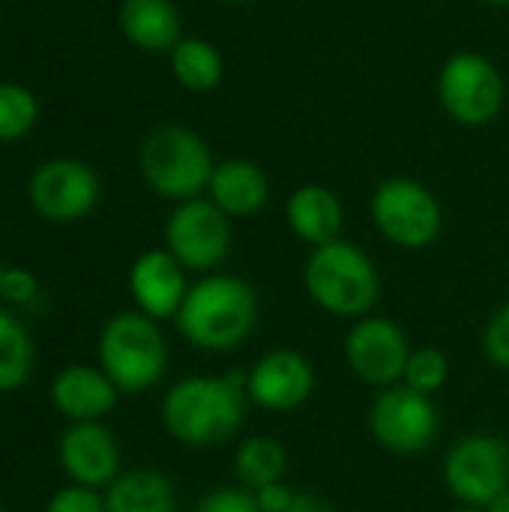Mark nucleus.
Segmentation results:
<instances>
[{"label": "nucleus", "mask_w": 509, "mask_h": 512, "mask_svg": "<svg viewBox=\"0 0 509 512\" xmlns=\"http://www.w3.org/2000/svg\"><path fill=\"white\" fill-rule=\"evenodd\" d=\"M246 414V375L183 378L162 399V426L186 447H219L237 435Z\"/></svg>", "instance_id": "nucleus-1"}, {"label": "nucleus", "mask_w": 509, "mask_h": 512, "mask_svg": "<svg viewBox=\"0 0 509 512\" xmlns=\"http://www.w3.org/2000/svg\"><path fill=\"white\" fill-rule=\"evenodd\" d=\"M174 321L189 345L225 354L252 336L258 321V294L240 276L207 273L189 285Z\"/></svg>", "instance_id": "nucleus-2"}, {"label": "nucleus", "mask_w": 509, "mask_h": 512, "mask_svg": "<svg viewBox=\"0 0 509 512\" xmlns=\"http://www.w3.org/2000/svg\"><path fill=\"white\" fill-rule=\"evenodd\" d=\"M303 285L318 309L348 321L369 315L381 297L378 267L360 246L342 237L309 252L303 267Z\"/></svg>", "instance_id": "nucleus-3"}, {"label": "nucleus", "mask_w": 509, "mask_h": 512, "mask_svg": "<svg viewBox=\"0 0 509 512\" xmlns=\"http://www.w3.org/2000/svg\"><path fill=\"white\" fill-rule=\"evenodd\" d=\"M216 159L210 144L189 126H159L138 150V171L150 192L165 201H189L207 192Z\"/></svg>", "instance_id": "nucleus-4"}, {"label": "nucleus", "mask_w": 509, "mask_h": 512, "mask_svg": "<svg viewBox=\"0 0 509 512\" xmlns=\"http://www.w3.org/2000/svg\"><path fill=\"white\" fill-rule=\"evenodd\" d=\"M99 369L120 393L156 387L168 369V345L153 318L144 312H117L99 333Z\"/></svg>", "instance_id": "nucleus-5"}, {"label": "nucleus", "mask_w": 509, "mask_h": 512, "mask_svg": "<svg viewBox=\"0 0 509 512\" xmlns=\"http://www.w3.org/2000/svg\"><path fill=\"white\" fill-rule=\"evenodd\" d=\"M438 102L453 123L465 129H483L504 111V72L480 51H456L438 69Z\"/></svg>", "instance_id": "nucleus-6"}, {"label": "nucleus", "mask_w": 509, "mask_h": 512, "mask_svg": "<svg viewBox=\"0 0 509 512\" xmlns=\"http://www.w3.org/2000/svg\"><path fill=\"white\" fill-rule=\"evenodd\" d=\"M378 234L408 252L429 249L444 228V207L438 195L414 177H387L375 186L369 201Z\"/></svg>", "instance_id": "nucleus-7"}, {"label": "nucleus", "mask_w": 509, "mask_h": 512, "mask_svg": "<svg viewBox=\"0 0 509 512\" xmlns=\"http://www.w3.org/2000/svg\"><path fill=\"white\" fill-rule=\"evenodd\" d=\"M102 183L93 165L75 156H57L33 168L27 177L30 210L54 225H72L93 213Z\"/></svg>", "instance_id": "nucleus-8"}, {"label": "nucleus", "mask_w": 509, "mask_h": 512, "mask_svg": "<svg viewBox=\"0 0 509 512\" xmlns=\"http://www.w3.org/2000/svg\"><path fill=\"white\" fill-rule=\"evenodd\" d=\"M231 216L207 195L174 204L165 219V249L192 273H213L231 252Z\"/></svg>", "instance_id": "nucleus-9"}, {"label": "nucleus", "mask_w": 509, "mask_h": 512, "mask_svg": "<svg viewBox=\"0 0 509 512\" xmlns=\"http://www.w3.org/2000/svg\"><path fill=\"white\" fill-rule=\"evenodd\" d=\"M369 429L384 450L417 456L429 450L438 435V411L429 396L405 384H393L372 402Z\"/></svg>", "instance_id": "nucleus-10"}, {"label": "nucleus", "mask_w": 509, "mask_h": 512, "mask_svg": "<svg viewBox=\"0 0 509 512\" xmlns=\"http://www.w3.org/2000/svg\"><path fill=\"white\" fill-rule=\"evenodd\" d=\"M447 489L468 507H486L509 489V447L495 435L462 438L444 462Z\"/></svg>", "instance_id": "nucleus-11"}, {"label": "nucleus", "mask_w": 509, "mask_h": 512, "mask_svg": "<svg viewBox=\"0 0 509 512\" xmlns=\"http://www.w3.org/2000/svg\"><path fill=\"white\" fill-rule=\"evenodd\" d=\"M411 357L405 330L378 315H363L345 336V360L351 372L372 387H393L402 381Z\"/></svg>", "instance_id": "nucleus-12"}, {"label": "nucleus", "mask_w": 509, "mask_h": 512, "mask_svg": "<svg viewBox=\"0 0 509 512\" xmlns=\"http://www.w3.org/2000/svg\"><path fill=\"white\" fill-rule=\"evenodd\" d=\"M315 390L312 363L291 348L267 351L246 375V396L264 411H294Z\"/></svg>", "instance_id": "nucleus-13"}, {"label": "nucleus", "mask_w": 509, "mask_h": 512, "mask_svg": "<svg viewBox=\"0 0 509 512\" xmlns=\"http://www.w3.org/2000/svg\"><path fill=\"white\" fill-rule=\"evenodd\" d=\"M60 468L66 477L78 486L105 489L120 474V447L111 429H105L99 420L90 423H72L57 447Z\"/></svg>", "instance_id": "nucleus-14"}, {"label": "nucleus", "mask_w": 509, "mask_h": 512, "mask_svg": "<svg viewBox=\"0 0 509 512\" xmlns=\"http://www.w3.org/2000/svg\"><path fill=\"white\" fill-rule=\"evenodd\" d=\"M186 273L189 270L165 246L141 252L129 270V294L138 312H144L153 321L177 318L189 291Z\"/></svg>", "instance_id": "nucleus-15"}, {"label": "nucleus", "mask_w": 509, "mask_h": 512, "mask_svg": "<svg viewBox=\"0 0 509 512\" xmlns=\"http://www.w3.org/2000/svg\"><path fill=\"white\" fill-rule=\"evenodd\" d=\"M225 216L231 219H252L270 201V177L267 171L243 156L222 159L213 168V177L204 192Z\"/></svg>", "instance_id": "nucleus-16"}, {"label": "nucleus", "mask_w": 509, "mask_h": 512, "mask_svg": "<svg viewBox=\"0 0 509 512\" xmlns=\"http://www.w3.org/2000/svg\"><path fill=\"white\" fill-rule=\"evenodd\" d=\"M117 396L120 390L114 387V381L102 369L84 363L60 369L51 381V402L72 423L102 420L108 411H114Z\"/></svg>", "instance_id": "nucleus-17"}, {"label": "nucleus", "mask_w": 509, "mask_h": 512, "mask_svg": "<svg viewBox=\"0 0 509 512\" xmlns=\"http://www.w3.org/2000/svg\"><path fill=\"white\" fill-rule=\"evenodd\" d=\"M285 225L306 246H324L342 237L345 207L324 183H303L285 201Z\"/></svg>", "instance_id": "nucleus-18"}, {"label": "nucleus", "mask_w": 509, "mask_h": 512, "mask_svg": "<svg viewBox=\"0 0 509 512\" xmlns=\"http://www.w3.org/2000/svg\"><path fill=\"white\" fill-rule=\"evenodd\" d=\"M120 33L147 54H168L183 39V15L174 0H120Z\"/></svg>", "instance_id": "nucleus-19"}, {"label": "nucleus", "mask_w": 509, "mask_h": 512, "mask_svg": "<svg viewBox=\"0 0 509 512\" xmlns=\"http://www.w3.org/2000/svg\"><path fill=\"white\" fill-rule=\"evenodd\" d=\"M105 507L108 512H177V492L165 474L135 468L105 486Z\"/></svg>", "instance_id": "nucleus-20"}, {"label": "nucleus", "mask_w": 509, "mask_h": 512, "mask_svg": "<svg viewBox=\"0 0 509 512\" xmlns=\"http://www.w3.org/2000/svg\"><path fill=\"white\" fill-rule=\"evenodd\" d=\"M168 66L174 81L189 93H210L225 78L222 51L204 36H183L168 51Z\"/></svg>", "instance_id": "nucleus-21"}, {"label": "nucleus", "mask_w": 509, "mask_h": 512, "mask_svg": "<svg viewBox=\"0 0 509 512\" xmlns=\"http://www.w3.org/2000/svg\"><path fill=\"white\" fill-rule=\"evenodd\" d=\"M234 471H237L240 483L249 492H255L261 486L282 483V477L288 471V453H285V447L276 438L255 435V438H246L237 447V453H234Z\"/></svg>", "instance_id": "nucleus-22"}, {"label": "nucleus", "mask_w": 509, "mask_h": 512, "mask_svg": "<svg viewBox=\"0 0 509 512\" xmlns=\"http://www.w3.org/2000/svg\"><path fill=\"white\" fill-rule=\"evenodd\" d=\"M33 372V339L27 327L0 309V393L18 390Z\"/></svg>", "instance_id": "nucleus-23"}, {"label": "nucleus", "mask_w": 509, "mask_h": 512, "mask_svg": "<svg viewBox=\"0 0 509 512\" xmlns=\"http://www.w3.org/2000/svg\"><path fill=\"white\" fill-rule=\"evenodd\" d=\"M39 120V102L30 87L0 81V144L21 141Z\"/></svg>", "instance_id": "nucleus-24"}, {"label": "nucleus", "mask_w": 509, "mask_h": 512, "mask_svg": "<svg viewBox=\"0 0 509 512\" xmlns=\"http://www.w3.org/2000/svg\"><path fill=\"white\" fill-rule=\"evenodd\" d=\"M450 375V363L438 348H414L402 375V384L423 393V396H435Z\"/></svg>", "instance_id": "nucleus-25"}, {"label": "nucleus", "mask_w": 509, "mask_h": 512, "mask_svg": "<svg viewBox=\"0 0 509 512\" xmlns=\"http://www.w3.org/2000/svg\"><path fill=\"white\" fill-rule=\"evenodd\" d=\"M45 512H108V507H105V495H99L90 486L72 483L51 495Z\"/></svg>", "instance_id": "nucleus-26"}, {"label": "nucleus", "mask_w": 509, "mask_h": 512, "mask_svg": "<svg viewBox=\"0 0 509 512\" xmlns=\"http://www.w3.org/2000/svg\"><path fill=\"white\" fill-rule=\"evenodd\" d=\"M195 512H261L255 504V495L246 486H228V489H213L198 501Z\"/></svg>", "instance_id": "nucleus-27"}, {"label": "nucleus", "mask_w": 509, "mask_h": 512, "mask_svg": "<svg viewBox=\"0 0 509 512\" xmlns=\"http://www.w3.org/2000/svg\"><path fill=\"white\" fill-rule=\"evenodd\" d=\"M483 351H486V357H489L495 366H501V369H507L509 372V303H504V306L492 315V321L486 324Z\"/></svg>", "instance_id": "nucleus-28"}, {"label": "nucleus", "mask_w": 509, "mask_h": 512, "mask_svg": "<svg viewBox=\"0 0 509 512\" xmlns=\"http://www.w3.org/2000/svg\"><path fill=\"white\" fill-rule=\"evenodd\" d=\"M39 294V279L24 270V267H3L0 276V300L12 303V306H27L30 300H36Z\"/></svg>", "instance_id": "nucleus-29"}, {"label": "nucleus", "mask_w": 509, "mask_h": 512, "mask_svg": "<svg viewBox=\"0 0 509 512\" xmlns=\"http://www.w3.org/2000/svg\"><path fill=\"white\" fill-rule=\"evenodd\" d=\"M255 495V504L261 512H285L291 507V498L294 492L285 486V483H270V486H261L252 492Z\"/></svg>", "instance_id": "nucleus-30"}, {"label": "nucleus", "mask_w": 509, "mask_h": 512, "mask_svg": "<svg viewBox=\"0 0 509 512\" xmlns=\"http://www.w3.org/2000/svg\"><path fill=\"white\" fill-rule=\"evenodd\" d=\"M285 512H336V507L330 501H324L321 495H312V492H294L291 498V507Z\"/></svg>", "instance_id": "nucleus-31"}, {"label": "nucleus", "mask_w": 509, "mask_h": 512, "mask_svg": "<svg viewBox=\"0 0 509 512\" xmlns=\"http://www.w3.org/2000/svg\"><path fill=\"white\" fill-rule=\"evenodd\" d=\"M486 512H509V489L504 495H498L492 504H486Z\"/></svg>", "instance_id": "nucleus-32"}, {"label": "nucleus", "mask_w": 509, "mask_h": 512, "mask_svg": "<svg viewBox=\"0 0 509 512\" xmlns=\"http://www.w3.org/2000/svg\"><path fill=\"white\" fill-rule=\"evenodd\" d=\"M483 6H492V9H509V0H480Z\"/></svg>", "instance_id": "nucleus-33"}, {"label": "nucleus", "mask_w": 509, "mask_h": 512, "mask_svg": "<svg viewBox=\"0 0 509 512\" xmlns=\"http://www.w3.org/2000/svg\"><path fill=\"white\" fill-rule=\"evenodd\" d=\"M219 3H225V6H243V3H252V0H219Z\"/></svg>", "instance_id": "nucleus-34"}, {"label": "nucleus", "mask_w": 509, "mask_h": 512, "mask_svg": "<svg viewBox=\"0 0 509 512\" xmlns=\"http://www.w3.org/2000/svg\"><path fill=\"white\" fill-rule=\"evenodd\" d=\"M456 512H480V510H474V507H468V510H456Z\"/></svg>", "instance_id": "nucleus-35"}, {"label": "nucleus", "mask_w": 509, "mask_h": 512, "mask_svg": "<svg viewBox=\"0 0 509 512\" xmlns=\"http://www.w3.org/2000/svg\"><path fill=\"white\" fill-rule=\"evenodd\" d=\"M0 276H3V264H0Z\"/></svg>", "instance_id": "nucleus-36"}, {"label": "nucleus", "mask_w": 509, "mask_h": 512, "mask_svg": "<svg viewBox=\"0 0 509 512\" xmlns=\"http://www.w3.org/2000/svg\"><path fill=\"white\" fill-rule=\"evenodd\" d=\"M0 512H3V507H0Z\"/></svg>", "instance_id": "nucleus-37"}]
</instances>
